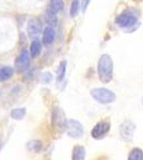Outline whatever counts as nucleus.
<instances>
[{"label":"nucleus","instance_id":"f257e3e1","mask_svg":"<svg viewBox=\"0 0 143 160\" xmlns=\"http://www.w3.org/2000/svg\"><path fill=\"white\" fill-rule=\"evenodd\" d=\"M97 73L100 81L108 83L113 77V62L109 55H101L97 63Z\"/></svg>","mask_w":143,"mask_h":160},{"label":"nucleus","instance_id":"f03ea898","mask_svg":"<svg viewBox=\"0 0 143 160\" xmlns=\"http://www.w3.org/2000/svg\"><path fill=\"white\" fill-rule=\"evenodd\" d=\"M116 26H119L120 28L124 30H127L128 32H131V31H135L139 26V22H138V15H135L134 12L129 11H124L122 12L121 14H119L118 16L115 17V20H114Z\"/></svg>","mask_w":143,"mask_h":160},{"label":"nucleus","instance_id":"7ed1b4c3","mask_svg":"<svg viewBox=\"0 0 143 160\" xmlns=\"http://www.w3.org/2000/svg\"><path fill=\"white\" fill-rule=\"evenodd\" d=\"M91 95H92V97L96 102L104 105L111 104L116 98L115 94L111 90H108L106 88H96V89H93L91 91Z\"/></svg>","mask_w":143,"mask_h":160},{"label":"nucleus","instance_id":"20e7f679","mask_svg":"<svg viewBox=\"0 0 143 160\" xmlns=\"http://www.w3.org/2000/svg\"><path fill=\"white\" fill-rule=\"evenodd\" d=\"M51 122H53V126L54 129H57L60 132L67 130V123H69V121L66 120L65 114H64L63 110L61 108H54L53 114H51Z\"/></svg>","mask_w":143,"mask_h":160},{"label":"nucleus","instance_id":"39448f33","mask_svg":"<svg viewBox=\"0 0 143 160\" xmlns=\"http://www.w3.org/2000/svg\"><path fill=\"white\" fill-rule=\"evenodd\" d=\"M111 128V123L109 121H100L93 127L92 131H91V136L92 138L96 139V140H100V139L105 138L108 135Z\"/></svg>","mask_w":143,"mask_h":160},{"label":"nucleus","instance_id":"423d86ee","mask_svg":"<svg viewBox=\"0 0 143 160\" xmlns=\"http://www.w3.org/2000/svg\"><path fill=\"white\" fill-rule=\"evenodd\" d=\"M136 130V125L129 120L124 121L120 126V135L121 138L126 142H131L134 138V133Z\"/></svg>","mask_w":143,"mask_h":160},{"label":"nucleus","instance_id":"0eeeda50","mask_svg":"<svg viewBox=\"0 0 143 160\" xmlns=\"http://www.w3.org/2000/svg\"><path fill=\"white\" fill-rule=\"evenodd\" d=\"M67 133L72 138H80L84 135V127L81 123L76 120H69L67 123Z\"/></svg>","mask_w":143,"mask_h":160},{"label":"nucleus","instance_id":"6e6552de","mask_svg":"<svg viewBox=\"0 0 143 160\" xmlns=\"http://www.w3.org/2000/svg\"><path fill=\"white\" fill-rule=\"evenodd\" d=\"M29 62H30L29 51L24 49L18 55L16 60H15V68H16L17 71H24V69L28 68Z\"/></svg>","mask_w":143,"mask_h":160},{"label":"nucleus","instance_id":"1a4fd4ad","mask_svg":"<svg viewBox=\"0 0 143 160\" xmlns=\"http://www.w3.org/2000/svg\"><path fill=\"white\" fill-rule=\"evenodd\" d=\"M27 31L28 34L31 38H35L38 37V34L42 31V24L38 19L36 18H32L28 22V26H27Z\"/></svg>","mask_w":143,"mask_h":160},{"label":"nucleus","instance_id":"9d476101","mask_svg":"<svg viewBox=\"0 0 143 160\" xmlns=\"http://www.w3.org/2000/svg\"><path fill=\"white\" fill-rule=\"evenodd\" d=\"M54 37H56V32L53 27H46L43 32V43L45 45H50L54 43Z\"/></svg>","mask_w":143,"mask_h":160},{"label":"nucleus","instance_id":"9b49d317","mask_svg":"<svg viewBox=\"0 0 143 160\" xmlns=\"http://www.w3.org/2000/svg\"><path fill=\"white\" fill-rule=\"evenodd\" d=\"M85 148L82 145H75L72 153V160H84Z\"/></svg>","mask_w":143,"mask_h":160},{"label":"nucleus","instance_id":"f8f14e48","mask_svg":"<svg viewBox=\"0 0 143 160\" xmlns=\"http://www.w3.org/2000/svg\"><path fill=\"white\" fill-rule=\"evenodd\" d=\"M64 8L63 0H49V11L54 14L61 12Z\"/></svg>","mask_w":143,"mask_h":160},{"label":"nucleus","instance_id":"ddd939ff","mask_svg":"<svg viewBox=\"0 0 143 160\" xmlns=\"http://www.w3.org/2000/svg\"><path fill=\"white\" fill-rule=\"evenodd\" d=\"M41 51H42V44H41V42L38 40H33L29 48L30 56L32 57V58H35V57H38L40 55Z\"/></svg>","mask_w":143,"mask_h":160},{"label":"nucleus","instance_id":"4468645a","mask_svg":"<svg viewBox=\"0 0 143 160\" xmlns=\"http://www.w3.org/2000/svg\"><path fill=\"white\" fill-rule=\"evenodd\" d=\"M14 74V69L10 66H4V68H0V82L6 81V80L10 79Z\"/></svg>","mask_w":143,"mask_h":160},{"label":"nucleus","instance_id":"2eb2a0df","mask_svg":"<svg viewBox=\"0 0 143 160\" xmlns=\"http://www.w3.org/2000/svg\"><path fill=\"white\" fill-rule=\"evenodd\" d=\"M66 73V61H61L59 64V68L57 69V80L62 81L65 77Z\"/></svg>","mask_w":143,"mask_h":160},{"label":"nucleus","instance_id":"dca6fc26","mask_svg":"<svg viewBox=\"0 0 143 160\" xmlns=\"http://www.w3.org/2000/svg\"><path fill=\"white\" fill-rule=\"evenodd\" d=\"M128 160H143V151L139 148H135L128 155Z\"/></svg>","mask_w":143,"mask_h":160},{"label":"nucleus","instance_id":"f3484780","mask_svg":"<svg viewBox=\"0 0 143 160\" xmlns=\"http://www.w3.org/2000/svg\"><path fill=\"white\" fill-rule=\"evenodd\" d=\"M26 114V109L25 108H15L12 110L11 117L14 120H22Z\"/></svg>","mask_w":143,"mask_h":160},{"label":"nucleus","instance_id":"a211bd4d","mask_svg":"<svg viewBox=\"0 0 143 160\" xmlns=\"http://www.w3.org/2000/svg\"><path fill=\"white\" fill-rule=\"evenodd\" d=\"M80 9V3L79 0H73L71 4V9H69V15L72 17H75L78 14V11Z\"/></svg>","mask_w":143,"mask_h":160},{"label":"nucleus","instance_id":"6ab92c4d","mask_svg":"<svg viewBox=\"0 0 143 160\" xmlns=\"http://www.w3.org/2000/svg\"><path fill=\"white\" fill-rule=\"evenodd\" d=\"M45 19H46V22H47L48 24L50 25L49 27H51V26H54V25L57 24V17H56V14L51 13L50 11H48V13L46 14Z\"/></svg>","mask_w":143,"mask_h":160},{"label":"nucleus","instance_id":"aec40b11","mask_svg":"<svg viewBox=\"0 0 143 160\" xmlns=\"http://www.w3.org/2000/svg\"><path fill=\"white\" fill-rule=\"evenodd\" d=\"M42 148V143L38 141H31L28 144V148L31 149L32 152H38Z\"/></svg>","mask_w":143,"mask_h":160},{"label":"nucleus","instance_id":"412c9836","mask_svg":"<svg viewBox=\"0 0 143 160\" xmlns=\"http://www.w3.org/2000/svg\"><path fill=\"white\" fill-rule=\"evenodd\" d=\"M51 79H53V76H51L50 73L43 74V76H42V81L43 82H46V83H48V82L51 81Z\"/></svg>","mask_w":143,"mask_h":160},{"label":"nucleus","instance_id":"4be33fe9","mask_svg":"<svg viewBox=\"0 0 143 160\" xmlns=\"http://www.w3.org/2000/svg\"><path fill=\"white\" fill-rule=\"evenodd\" d=\"M90 2H91V0H82V1H81V8H82V11H84V12L88 9Z\"/></svg>","mask_w":143,"mask_h":160},{"label":"nucleus","instance_id":"5701e85b","mask_svg":"<svg viewBox=\"0 0 143 160\" xmlns=\"http://www.w3.org/2000/svg\"><path fill=\"white\" fill-rule=\"evenodd\" d=\"M142 104H143V97H142Z\"/></svg>","mask_w":143,"mask_h":160}]
</instances>
